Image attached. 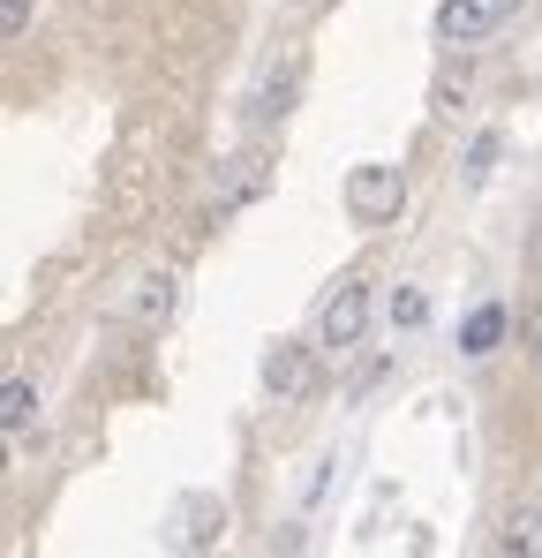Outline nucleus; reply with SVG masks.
<instances>
[{
	"label": "nucleus",
	"mask_w": 542,
	"mask_h": 558,
	"mask_svg": "<svg viewBox=\"0 0 542 558\" xmlns=\"http://www.w3.org/2000/svg\"><path fill=\"white\" fill-rule=\"evenodd\" d=\"M513 15H520V0H438V46H482Z\"/></svg>",
	"instance_id": "2"
},
{
	"label": "nucleus",
	"mask_w": 542,
	"mask_h": 558,
	"mask_svg": "<svg viewBox=\"0 0 542 558\" xmlns=\"http://www.w3.org/2000/svg\"><path fill=\"white\" fill-rule=\"evenodd\" d=\"M505 551H520V558H542V490L535 498H520L513 513H505V536H497Z\"/></svg>",
	"instance_id": "9"
},
{
	"label": "nucleus",
	"mask_w": 542,
	"mask_h": 558,
	"mask_svg": "<svg viewBox=\"0 0 542 558\" xmlns=\"http://www.w3.org/2000/svg\"><path fill=\"white\" fill-rule=\"evenodd\" d=\"M309 8H332V0H309Z\"/></svg>",
	"instance_id": "18"
},
{
	"label": "nucleus",
	"mask_w": 542,
	"mask_h": 558,
	"mask_svg": "<svg viewBox=\"0 0 542 558\" xmlns=\"http://www.w3.org/2000/svg\"><path fill=\"white\" fill-rule=\"evenodd\" d=\"M528 348H535V363H542V302L528 310Z\"/></svg>",
	"instance_id": "16"
},
{
	"label": "nucleus",
	"mask_w": 542,
	"mask_h": 558,
	"mask_svg": "<svg viewBox=\"0 0 542 558\" xmlns=\"http://www.w3.org/2000/svg\"><path fill=\"white\" fill-rule=\"evenodd\" d=\"M430 317V294L422 287H392V332H415Z\"/></svg>",
	"instance_id": "13"
},
{
	"label": "nucleus",
	"mask_w": 542,
	"mask_h": 558,
	"mask_svg": "<svg viewBox=\"0 0 542 558\" xmlns=\"http://www.w3.org/2000/svg\"><path fill=\"white\" fill-rule=\"evenodd\" d=\"M490 167H497V129H482V136L467 144V182L482 189V182H490Z\"/></svg>",
	"instance_id": "14"
},
{
	"label": "nucleus",
	"mask_w": 542,
	"mask_h": 558,
	"mask_svg": "<svg viewBox=\"0 0 542 558\" xmlns=\"http://www.w3.org/2000/svg\"><path fill=\"white\" fill-rule=\"evenodd\" d=\"M30 423H38V392H30V377H8V385H0V430L23 446Z\"/></svg>",
	"instance_id": "10"
},
{
	"label": "nucleus",
	"mask_w": 542,
	"mask_h": 558,
	"mask_svg": "<svg viewBox=\"0 0 542 558\" xmlns=\"http://www.w3.org/2000/svg\"><path fill=\"white\" fill-rule=\"evenodd\" d=\"M174 272H144L136 279V294H128V317H136V325H144V332H159V325H167V317H174Z\"/></svg>",
	"instance_id": "8"
},
{
	"label": "nucleus",
	"mask_w": 542,
	"mask_h": 558,
	"mask_svg": "<svg viewBox=\"0 0 542 558\" xmlns=\"http://www.w3.org/2000/svg\"><path fill=\"white\" fill-rule=\"evenodd\" d=\"M294 92H301V61L271 69L264 84H257V98H249V129H271V121H286V106H294Z\"/></svg>",
	"instance_id": "7"
},
{
	"label": "nucleus",
	"mask_w": 542,
	"mask_h": 558,
	"mask_svg": "<svg viewBox=\"0 0 542 558\" xmlns=\"http://www.w3.org/2000/svg\"><path fill=\"white\" fill-rule=\"evenodd\" d=\"M459 98H467V61H445V69H438V84H430V113L452 121V113H459Z\"/></svg>",
	"instance_id": "11"
},
{
	"label": "nucleus",
	"mask_w": 542,
	"mask_h": 558,
	"mask_svg": "<svg viewBox=\"0 0 542 558\" xmlns=\"http://www.w3.org/2000/svg\"><path fill=\"white\" fill-rule=\"evenodd\" d=\"M497 332H505V310H497V302H482V310L467 317V355H490V348H497Z\"/></svg>",
	"instance_id": "12"
},
{
	"label": "nucleus",
	"mask_w": 542,
	"mask_h": 558,
	"mask_svg": "<svg viewBox=\"0 0 542 558\" xmlns=\"http://www.w3.org/2000/svg\"><path fill=\"white\" fill-rule=\"evenodd\" d=\"M528 272L542 279V219H535V234H528Z\"/></svg>",
	"instance_id": "17"
},
{
	"label": "nucleus",
	"mask_w": 542,
	"mask_h": 558,
	"mask_svg": "<svg viewBox=\"0 0 542 558\" xmlns=\"http://www.w3.org/2000/svg\"><path fill=\"white\" fill-rule=\"evenodd\" d=\"M361 332H369V287H361V279H340V294L317 310V348H332V355H355Z\"/></svg>",
	"instance_id": "3"
},
{
	"label": "nucleus",
	"mask_w": 542,
	"mask_h": 558,
	"mask_svg": "<svg viewBox=\"0 0 542 558\" xmlns=\"http://www.w3.org/2000/svg\"><path fill=\"white\" fill-rule=\"evenodd\" d=\"M226 536V498H211V490H188L174 506V544L181 551H211Z\"/></svg>",
	"instance_id": "4"
},
{
	"label": "nucleus",
	"mask_w": 542,
	"mask_h": 558,
	"mask_svg": "<svg viewBox=\"0 0 542 558\" xmlns=\"http://www.w3.org/2000/svg\"><path fill=\"white\" fill-rule=\"evenodd\" d=\"M407 211V174L399 167H384V159H369L347 174V219L355 227H392Z\"/></svg>",
	"instance_id": "1"
},
{
	"label": "nucleus",
	"mask_w": 542,
	"mask_h": 558,
	"mask_svg": "<svg viewBox=\"0 0 542 558\" xmlns=\"http://www.w3.org/2000/svg\"><path fill=\"white\" fill-rule=\"evenodd\" d=\"M264 392L271 400H301L309 392V340H271L264 348Z\"/></svg>",
	"instance_id": "5"
},
{
	"label": "nucleus",
	"mask_w": 542,
	"mask_h": 558,
	"mask_svg": "<svg viewBox=\"0 0 542 558\" xmlns=\"http://www.w3.org/2000/svg\"><path fill=\"white\" fill-rule=\"evenodd\" d=\"M264 159H257V151H242V159H226V182L211 189V211H219V219H226V211H242V204H249V196H264Z\"/></svg>",
	"instance_id": "6"
},
{
	"label": "nucleus",
	"mask_w": 542,
	"mask_h": 558,
	"mask_svg": "<svg viewBox=\"0 0 542 558\" xmlns=\"http://www.w3.org/2000/svg\"><path fill=\"white\" fill-rule=\"evenodd\" d=\"M23 31H30V0H0V38L15 46Z\"/></svg>",
	"instance_id": "15"
}]
</instances>
